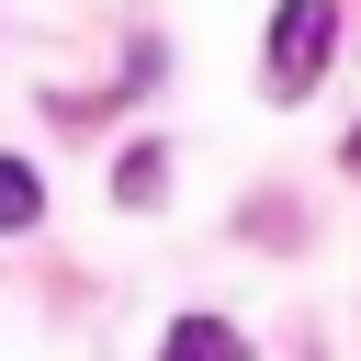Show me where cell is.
<instances>
[{
  "mask_svg": "<svg viewBox=\"0 0 361 361\" xmlns=\"http://www.w3.org/2000/svg\"><path fill=\"white\" fill-rule=\"evenodd\" d=\"M327 45H338V0H282L271 11V45H259V90L271 102H305L327 79Z\"/></svg>",
  "mask_w": 361,
  "mask_h": 361,
  "instance_id": "cell-1",
  "label": "cell"
},
{
  "mask_svg": "<svg viewBox=\"0 0 361 361\" xmlns=\"http://www.w3.org/2000/svg\"><path fill=\"white\" fill-rule=\"evenodd\" d=\"M158 361H248V338H237L226 316H180V327L158 338Z\"/></svg>",
  "mask_w": 361,
  "mask_h": 361,
  "instance_id": "cell-2",
  "label": "cell"
},
{
  "mask_svg": "<svg viewBox=\"0 0 361 361\" xmlns=\"http://www.w3.org/2000/svg\"><path fill=\"white\" fill-rule=\"evenodd\" d=\"M34 214H45V180H34L23 158H0V237H11V226H34Z\"/></svg>",
  "mask_w": 361,
  "mask_h": 361,
  "instance_id": "cell-3",
  "label": "cell"
},
{
  "mask_svg": "<svg viewBox=\"0 0 361 361\" xmlns=\"http://www.w3.org/2000/svg\"><path fill=\"white\" fill-rule=\"evenodd\" d=\"M158 169H169L158 147H124V169H113V192H124V203H158Z\"/></svg>",
  "mask_w": 361,
  "mask_h": 361,
  "instance_id": "cell-4",
  "label": "cell"
},
{
  "mask_svg": "<svg viewBox=\"0 0 361 361\" xmlns=\"http://www.w3.org/2000/svg\"><path fill=\"white\" fill-rule=\"evenodd\" d=\"M350 169H361V124H350Z\"/></svg>",
  "mask_w": 361,
  "mask_h": 361,
  "instance_id": "cell-5",
  "label": "cell"
}]
</instances>
